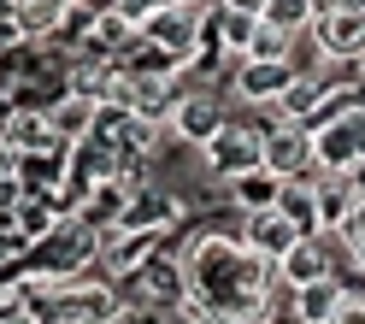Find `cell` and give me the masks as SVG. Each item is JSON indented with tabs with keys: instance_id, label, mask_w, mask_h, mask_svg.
Masks as SVG:
<instances>
[{
	"instance_id": "cell-11",
	"label": "cell",
	"mask_w": 365,
	"mask_h": 324,
	"mask_svg": "<svg viewBox=\"0 0 365 324\" xmlns=\"http://www.w3.org/2000/svg\"><path fill=\"white\" fill-rule=\"evenodd\" d=\"M289 77H294V65H254V59H242L230 88H236V101H247V106H271L289 88Z\"/></svg>"
},
{
	"instance_id": "cell-18",
	"label": "cell",
	"mask_w": 365,
	"mask_h": 324,
	"mask_svg": "<svg viewBox=\"0 0 365 324\" xmlns=\"http://www.w3.org/2000/svg\"><path fill=\"white\" fill-rule=\"evenodd\" d=\"M224 189H230V201L242 206V213H254V206H271V201H277V177L259 166V171H247V177H236V183H224Z\"/></svg>"
},
{
	"instance_id": "cell-14",
	"label": "cell",
	"mask_w": 365,
	"mask_h": 324,
	"mask_svg": "<svg viewBox=\"0 0 365 324\" xmlns=\"http://www.w3.org/2000/svg\"><path fill=\"white\" fill-rule=\"evenodd\" d=\"M294 41L301 36H283V30H271L265 18H254V36H247V59L254 65H294Z\"/></svg>"
},
{
	"instance_id": "cell-15",
	"label": "cell",
	"mask_w": 365,
	"mask_h": 324,
	"mask_svg": "<svg viewBox=\"0 0 365 324\" xmlns=\"http://www.w3.org/2000/svg\"><path fill=\"white\" fill-rule=\"evenodd\" d=\"M271 206H277L301 236H312V183L307 177H277V201H271Z\"/></svg>"
},
{
	"instance_id": "cell-17",
	"label": "cell",
	"mask_w": 365,
	"mask_h": 324,
	"mask_svg": "<svg viewBox=\"0 0 365 324\" xmlns=\"http://www.w3.org/2000/svg\"><path fill=\"white\" fill-rule=\"evenodd\" d=\"M312 0H265V6H259V18H265V24L271 30H283V36H307L312 30Z\"/></svg>"
},
{
	"instance_id": "cell-8",
	"label": "cell",
	"mask_w": 365,
	"mask_h": 324,
	"mask_svg": "<svg viewBox=\"0 0 365 324\" xmlns=\"http://www.w3.org/2000/svg\"><path fill=\"white\" fill-rule=\"evenodd\" d=\"M224 124V101L212 95V88H177V101L165 112V130L177 136V142H207V136Z\"/></svg>"
},
{
	"instance_id": "cell-7",
	"label": "cell",
	"mask_w": 365,
	"mask_h": 324,
	"mask_svg": "<svg viewBox=\"0 0 365 324\" xmlns=\"http://www.w3.org/2000/svg\"><path fill=\"white\" fill-rule=\"evenodd\" d=\"M265 171L271 177H307L318 159H312V130L301 118H283V124H265Z\"/></svg>"
},
{
	"instance_id": "cell-3",
	"label": "cell",
	"mask_w": 365,
	"mask_h": 324,
	"mask_svg": "<svg viewBox=\"0 0 365 324\" xmlns=\"http://www.w3.org/2000/svg\"><path fill=\"white\" fill-rule=\"evenodd\" d=\"M200 166H207L218 183H236L247 171L265 166V136L259 124H242V118H224L207 142H200Z\"/></svg>"
},
{
	"instance_id": "cell-20",
	"label": "cell",
	"mask_w": 365,
	"mask_h": 324,
	"mask_svg": "<svg viewBox=\"0 0 365 324\" xmlns=\"http://www.w3.org/2000/svg\"><path fill=\"white\" fill-rule=\"evenodd\" d=\"M348 183H354V195L365 201V159H354V166H348Z\"/></svg>"
},
{
	"instance_id": "cell-6",
	"label": "cell",
	"mask_w": 365,
	"mask_h": 324,
	"mask_svg": "<svg viewBox=\"0 0 365 324\" xmlns=\"http://www.w3.org/2000/svg\"><path fill=\"white\" fill-rule=\"evenodd\" d=\"M236 242H242L247 253H254L259 265H277L283 253H289L294 242H301V230H294V224L277 213V206H254V213H242V230H236Z\"/></svg>"
},
{
	"instance_id": "cell-2",
	"label": "cell",
	"mask_w": 365,
	"mask_h": 324,
	"mask_svg": "<svg viewBox=\"0 0 365 324\" xmlns=\"http://www.w3.org/2000/svg\"><path fill=\"white\" fill-rule=\"evenodd\" d=\"M135 36H142L171 71H182V65L200 54V41H207V18H200L189 0H165V6H153L142 24H135Z\"/></svg>"
},
{
	"instance_id": "cell-12",
	"label": "cell",
	"mask_w": 365,
	"mask_h": 324,
	"mask_svg": "<svg viewBox=\"0 0 365 324\" xmlns=\"http://www.w3.org/2000/svg\"><path fill=\"white\" fill-rule=\"evenodd\" d=\"M65 0H18L12 6V24H18V36H24V48H36V41H53L59 30H65Z\"/></svg>"
},
{
	"instance_id": "cell-13",
	"label": "cell",
	"mask_w": 365,
	"mask_h": 324,
	"mask_svg": "<svg viewBox=\"0 0 365 324\" xmlns=\"http://www.w3.org/2000/svg\"><path fill=\"white\" fill-rule=\"evenodd\" d=\"M341 295H348V289H341L336 277H318V283L294 289V324H330V313H336Z\"/></svg>"
},
{
	"instance_id": "cell-19",
	"label": "cell",
	"mask_w": 365,
	"mask_h": 324,
	"mask_svg": "<svg viewBox=\"0 0 365 324\" xmlns=\"http://www.w3.org/2000/svg\"><path fill=\"white\" fill-rule=\"evenodd\" d=\"M330 324H365V295H341L336 313H330Z\"/></svg>"
},
{
	"instance_id": "cell-16",
	"label": "cell",
	"mask_w": 365,
	"mask_h": 324,
	"mask_svg": "<svg viewBox=\"0 0 365 324\" xmlns=\"http://www.w3.org/2000/svg\"><path fill=\"white\" fill-rule=\"evenodd\" d=\"M207 36L218 41V54H242L247 48V36H254V12H230V6H218L207 18Z\"/></svg>"
},
{
	"instance_id": "cell-10",
	"label": "cell",
	"mask_w": 365,
	"mask_h": 324,
	"mask_svg": "<svg viewBox=\"0 0 365 324\" xmlns=\"http://www.w3.org/2000/svg\"><path fill=\"white\" fill-rule=\"evenodd\" d=\"M95 112H101V106L88 101V95H71V88H59V95L41 106V118H48V136H53L59 148H77L83 136L95 130Z\"/></svg>"
},
{
	"instance_id": "cell-21",
	"label": "cell",
	"mask_w": 365,
	"mask_h": 324,
	"mask_svg": "<svg viewBox=\"0 0 365 324\" xmlns=\"http://www.w3.org/2000/svg\"><path fill=\"white\" fill-rule=\"evenodd\" d=\"M218 6H230V12H254V18H259V6H265V0H218Z\"/></svg>"
},
{
	"instance_id": "cell-4",
	"label": "cell",
	"mask_w": 365,
	"mask_h": 324,
	"mask_svg": "<svg viewBox=\"0 0 365 324\" xmlns=\"http://www.w3.org/2000/svg\"><path fill=\"white\" fill-rule=\"evenodd\" d=\"M307 41L318 48V59H359L365 54V12H354V6H318Z\"/></svg>"
},
{
	"instance_id": "cell-23",
	"label": "cell",
	"mask_w": 365,
	"mask_h": 324,
	"mask_svg": "<svg viewBox=\"0 0 365 324\" xmlns=\"http://www.w3.org/2000/svg\"><path fill=\"white\" fill-rule=\"evenodd\" d=\"M254 324H277V318H254Z\"/></svg>"
},
{
	"instance_id": "cell-9",
	"label": "cell",
	"mask_w": 365,
	"mask_h": 324,
	"mask_svg": "<svg viewBox=\"0 0 365 324\" xmlns=\"http://www.w3.org/2000/svg\"><path fill=\"white\" fill-rule=\"evenodd\" d=\"M307 183H312V236H318V230H341V218H348L354 206H359L348 171L312 166V171H307Z\"/></svg>"
},
{
	"instance_id": "cell-22",
	"label": "cell",
	"mask_w": 365,
	"mask_h": 324,
	"mask_svg": "<svg viewBox=\"0 0 365 324\" xmlns=\"http://www.w3.org/2000/svg\"><path fill=\"white\" fill-rule=\"evenodd\" d=\"M12 6H18V0H0V18H12Z\"/></svg>"
},
{
	"instance_id": "cell-5",
	"label": "cell",
	"mask_w": 365,
	"mask_h": 324,
	"mask_svg": "<svg viewBox=\"0 0 365 324\" xmlns=\"http://www.w3.org/2000/svg\"><path fill=\"white\" fill-rule=\"evenodd\" d=\"M341 260H348L341 242L330 236V230H318V236H301V242L277 260V277H283L289 289H307V283H318V277H336Z\"/></svg>"
},
{
	"instance_id": "cell-1",
	"label": "cell",
	"mask_w": 365,
	"mask_h": 324,
	"mask_svg": "<svg viewBox=\"0 0 365 324\" xmlns=\"http://www.w3.org/2000/svg\"><path fill=\"white\" fill-rule=\"evenodd\" d=\"M307 130H312V159L318 166L348 171L354 159H365V95H336Z\"/></svg>"
}]
</instances>
